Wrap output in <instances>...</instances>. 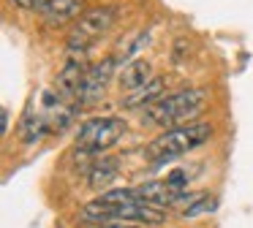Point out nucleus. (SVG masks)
Listing matches in <instances>:
<instances>
[{"mask_svg": "<svg viewBox=\"0 0 253 228\" xmlns=\"http://www.w3.org/2000/svg\"><path fill=\"white\" fill-rule=\"evenodd\" d=\"M207 103V90L204 87H185V90L169 92V95L158 98L153 106L142 112V122L153 125V128H180V125L193 122L199 112Z\"/></svg>", "mask_w": 253, "mask_h": 228, "instance_id": "f257e3e1", "label": "nucleus"}, {"mask_svg": "<svg viewBox=\"0 0 253 228\" xmlns=\"http://www.w3.org/2000/svg\"><path fill=\"white\" fill-rule=\"evenodd\" d=\"M212 136V125L210 122H188V125H180V128H171V130H164L158 139H153L144 150V157L150 163H169L174 157L185 155V152L202 147L204 141Z\"/></svg>", "mask_w": 253, "mask_h": 228, "instance_id": "f03ea898", "label": "nucleus"}, {"mask_svg": "<svg viewBox=\"0 0 253 228\" xmlns=\"http://www.w3.org/2000/svg\"><path fill=\"white\" fill-rule=\"evenodd\" d=\"M82 220L84 223H142V226H161L166 220V209L144 204L142 198L131 201V204H104V201L93 198L90 204L82 206Z\"/></svg>", "mask_w": 253, "mask_h": 228, "instance_id": "7ed1b4c3", "label": "nucleus"}, {"mask_svg": "<svg viewBox=\"0 0 253 228\" xmlns=\"http://www.w3.org/2000/svg\"><path fill=\"white\" fill-rule=\"evenodd\" d=\"M126 136V119L120 117H93L79 125L77 152L79 155H101Z\"/></svg>", "mask_w": 253, "mask_h": 228, "instance_id": "20e7f679", "label": "nucleus"}, {"mask_svg": "<svg viewBox=\"0 0 253 228\" xmlns=\"http://www.w3.org/2000/svg\"><path fill=\"white\" fill-rule=\"evenodd\" d=\"M117 22V8L115 5H98V8H90L79 16L77 27L68 36V49H71L74 57H82L101 36L109 33V27Z\"/></svg>", "mask_w": 253, "mask_h": 228, "instance_id": "39448f33", "label": "nucleus"}, {"mask_svg": "<svg viewBox=\"0 0 253 228\" xmlns=\"http://www.w3.org/2000/svg\"><path fill=\"white\" fill-rule=\"evenodd\" d=\"M136 190V195L150 206H158V209H169V206H177V204H191L193 198H199L202 193H188L185 188H177L171 185L169 179H150V182H142Z\"/></svg>", "mask_w": 253, "mask_h": 228, "instance_id": "423d86ee", "label": "nucleus"}, {"mask_svg": "<svg viewBox=\"0 0 253 228\" xmlns=\"http://www.w3.org/2000/svg\"><path fill=\"white\" fill-rule=\"evenodd\" d=\"M115 57H106V60H101V63H95V65H90L87 68V74H84V79H82V87H79V106H93V103H98L101 98H104V92H106V84L112 81V74H115Z\"/></svg>", "mask_w": 253, "mask_h": 228, "instance_id": "0eeeda50", "label": "nucleus"}, {"mask_svg": "<svg viewBox=\"0 0 253 228\" xmlns=\"http://www.w3.org/2000/svg\"><path fill=\"white\" fill-rule=\"evenodd\" d=\"M84 74H87V65L82 63V57H71L66 65H63V71L57 74L55 79V92L60 101H68V103H79V87H82V79Z\"/></svg>", "mask_w": 253, "mask_h": 228, "instance_id": "6e6552de", "label": "nucleus"}, {"mask_svg": "<svg viewBox=\"0 0 253 228\" xmlns=\"http://www.w3.org/2000/svg\"><path fill=\"white\" fill-rule=\"evenodd\" d=\"M46 25H66L84 14V0H49L39 8Z\"/></svg>", "mask_w": 253, "mask_h": 228, "instance_id": "1a4fd4ad", "label": "nucleus"}, {"mask_svg": "<svg viewBox=\"0 0 253 228\" xmlns=\"http://www.w3.org/2000/svg\"><path fill=\"white\" fill-rule=\"evenodd\" d=\"M117 79H120L123 90L133 92V90H139V87H144L147 81L155 79V76H153V65H150L144 57H133V60H128V63L123 65V71H120Z\"/></svg>", "mask_w": 253, "mask_h": 228, "instance_id": "9d476101", "label": "nucleus"}, {"mask_svg": "<svg viewBox=\"0 0 253 228\" xmlns=\"http://www.w3.org/2000/svg\"><path fill=\"white\" fill-rule=\"evenodd\" d=\"M117 174H120V160L109 155H101L87 171V185L93 190H104L106 185H112L117 179Z\"/></svg>", "mask_w": 253, "mask_h": 228, "instance_id": "9b49d317", "label": "nucleus"}, {"mask_svg": "<svg viewBox=\"0 0 253 228\" xmlns=\"http://www.w3.org/2000/svg\"><path fill=\"white\" fill-rule=\"evenodd\" d=\"M158 98H164V79L155 76V79L147 81L144 87L128 92V95L123 98V106H126V109H147V106H153Z\"/></svg>", "mask_w": 253, "mask_h": 228, "instance_id": "f8f14e48", "label": "nucleus"}, {"mask_svg": "<svg viewBox=\"0 0 253 228\" xmlns=\"http://www.w3.org/2000/svg\"><path fill=\"white\" fill-rule=\"evenodd\" d=\"M215 206H218V198H215V195H199V198H193L188 206H182V215L180 217L193 220V217H202V215L215 212Z\"/></svg>", "mask_w": 253, "mask_h": 228, "instance_id": "ddd939ff", "label": "nucleus"}, {"mask_svg": "<svg viewBox=\"0 0 253 228\" xmlns=\"http://www.w3.org/2000/svg\"><path fill=\"white\" fill-rule=\"evenodd\" d=\"M14 5H19V8H36L39 11L41 5H44V0H11Z\"/></svg>", "mask_w": 253, "mask_h": 228, "instance_id": "4468645a", "label": "nucleus"}, {"mask_svg": "<svg viewBox=\"0 0 253 228\" xmlns=\"http://www.w3.org/2000/svg\"><path fill=\"white\" fill-rule=\"evenodd\" d=\"M98 228H150V226H142V223H106V226Z\"/></svg>", "mask_w": 253, "mask_h": 228, "instance_id": "2eb2a0df", "label": "nucleus"}, {"mask_svg": "<svg viewBox=\"0 0 253 228\" xmlns=\"http://www.w3.org/2000/svg\"><path fill=\"white\" fill-rule=\"evenodd\" d=\"M0 133H8V109L0 112Z\"/></svg>", "mask_w": 253, "mask_h": 228, "instance_id": "dca6fc26", "label": "nucleus"}, {"mask_svg": "<svg viewBox=\"0 0 253 228\" xmlns=\"http://www.w3.org/2000/svg\"><path fill=\"white\" fill-rule=\"evenodd\" d=\"M44 3H49V0H44Z\"/></svg>", "mask_w": 253, "mask_h": 228, "instance_id": "f3484780", "label": "nucleus"}]
</instances>
